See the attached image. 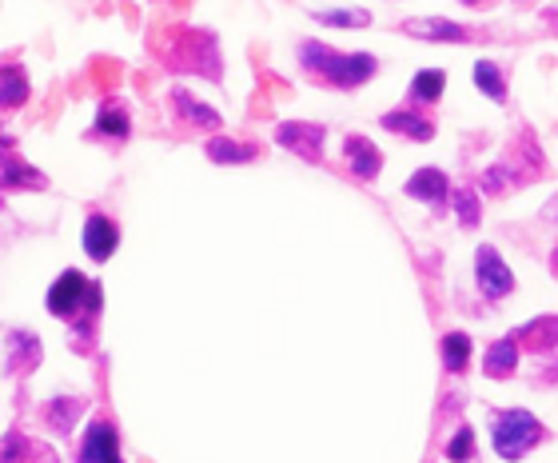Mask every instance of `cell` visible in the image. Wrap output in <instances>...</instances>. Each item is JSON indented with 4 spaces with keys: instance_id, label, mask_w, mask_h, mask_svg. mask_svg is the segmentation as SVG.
Wrapping results in <instances>:
<instances>
[{
    "instance_id": "6da1fadb",
    "label": "cell",
    "mask_w": 558,
    "mask_h": 463,
    "mask_svg": "<svg viewBox=\"0 0 558 463\" xmlns=\"http://www.w3.org/2000/svg\"><path fill=\"white\" fill-rule=\"evenodd\" d=\"M48 312L52 316H60V320H68L72 324V332H76V340L84 344L92 332H96V316H100V304H104V296H100V284H92L84 272H76V268H64L56 280H52V288H48Z\"/></svg>"
},
{
    "instance_id": "7a4b0ae2",
    "label": "cell",
    "mask_w": 558,
    "mask_h": 463,
    "mask_svg": "<svg viewBox=\"0 0 558 463\" xmlns=\"http://www.w3.org/2000/svg\"><path fill=\"white\" fill-rule=\"evenodd\" d=\"M299 64L303 72L327 80L331 88H359L363 80L375 76V56L367 52H335L319 40H303L299 44Z\"/></svg>"
},
{
    "instance_id": "3957f363",
    "label": "cell",
    "mask_w": 558,
    "mask_h": 463,
    "mask_svg": "<svg viewBox=\"0 0 558 463\" xmlns=\"http://www.w3.org/2000/svg\"><path fill=\"white\" fill-rule=\"evenodd\" d=\"M543 424L531 412H503L495 420V452L503 460H523L539 440H543Z\"/></svg>"
},
{
    "instance_id": "277c9868",
    "label": "cell",
    "mask_w": 558,
    "mask_h": 463,
    "mask_svg": "<svg viewBox=\"0 0 558 463\" xmlns=\"http://www.w3.org/2000/svg\"><path fill=\"white\" fill-rule=\"evenodd\" d=\"M168 60H172V68H192V72H204L212 80L220 76V48H216L212 32H180Z\"/></svg>"
},
{
    "instance_id": "5b68a950",
    "label": "cell",
    "mask_w": 558,
    "mask_h": 463,
    "mask_svg": "<svg viewBox=\"0 0 558 463\" xmlns=\"http://www.w3.org/2000/svg\"><path fill=\"white\" fill-rule=\"evenodd\" d=\"M475 276H479L483 296H491V300H503V296H511V288H515V276H511V268L503 264V256H499L495 248H479Z\"/></svg>"
},
{
    "instance_id": "8992f818",
    "label": "cell",
    "mask_w": 558,
    "mask_h": 463,
    "mask_svg": "<svg viewBox=\"0 0 558 463\" xmlns=\"http://www.w3.org/2000/svg\"><path fill=\"white\" fill-rule=\"evenodd\" d=\"M4 348H8V356H4V364H0V372L12 380V376H24V372H32L36 364H40V340L32 336V332H8L4 336Z\"/></svg>"
},
{
    "instance_id": "52a82bcc",
    "label": "cell",
    "mask_w": 558,
    "mask_h": 463,
    "mask_svg": "<svg viewBox=\"0 0 558 463\" xmlns=\"http://www.w3.org/2000/svg\"><path fill=\"white\" fill-rule=\"evenodd\" d=\"M120 460V436L108 420H96L88 424L84 432V444H80V463H112Z\"/></svg>"
},
{
    "instance_id": "ba28073f",
    "label": "cell",
    "mask_w": 558,
    "mask_h": 463,
    "mask_svg": "<svg viewBox=\"0 0 558 463\" xmlns=\"http://www.w3.org/2000/svg\"><path fill=\"white\" fill-rule=\"evenodd\" d=\"M323 128L319 124H279L276 140L287 148V152H295V156H303V160H319L323 156Z\"/></svg>"
},
{
    "instance_id": "9c48e42d",
    "label": "cell",
    "mask_w": 558,
    "mask_h": 463,
    "mask_svg": "<svg viewBox=\"0 0 558 463\" xmlns=\"http://www.w3.org/2000/svg\"><path fill=\"white\" fill-rule=\"evenodd\" d=\"M116 244H120V228H116L108 216H88V220H84V252H88L96 264H104V260L116 252Z\"/></svg>"
},
{
    "instance_id": "30bf717a",
    "label": "cell",
    "mask_w": 558,
    "mask_h": 463,
    "mask_svg": "<svg viewBox=\"0 0 558 463\" xmlns=\"http://www.w3.org/2000/svg\"><path fill=\"white\" fill-rule=\"evenodd\" d=\"M343 156H347V168L355 176H363V180H375L379 168H383V156H379V148L367 136H347L343 140Z\"/></svg>"
},
{
    "instance_id": "8fae6325",
    "label": "cell",
    "mask_w": 558,
    "mask_h": 463,
    "mask_svg": "<svg viewBox=\"0 0 558 463\" xmlns=\"http://www.w3.org/2000/svg\"><path fill=\"white\" fill-rule=\"evenodd\" d=\"M403 32L407 36H419V40H447V44H467L471 40V28L463 24H451V20H403Z\"/></svg>"
},
{
    "instance_id": "7c38bea8",
    "label": "cell",
    "mask_w": 558,
    "mask_h": 463,
    "mask_svg": "<svg viewBox=\"0 0 558 463\" xmlns=\"http://www.w3.org/2000/svg\"><path fill=\"white\" fill-rule=\"evenodd\" d=\"M515 344H523L527 352H551L558 344V316H539L535 324L515 332Z\"/></svg>"
},
{
    "instance_id": "4fadbf2b",
    "label": "cell",
    "mask_w": 558,
    "mask_h": 463,
    "mask_svg": "<svg viewBox=\"0 0 558 463\" xmlns=\"http://www.w3.org/2000/svg\"><path fill=\"white\" fill-rule=\"evenodd\" d=\"M447 192H451V184H447V176H443L439 168H419V172L407 180V196L427 200V204H443Z\"/></svg>"
},
{
    "instance_id": "5bb4252c",
    "label": "cell",
    "mask_w": 558,
    "mask_h": 463,
    "mask_svg": "<svg viewBox=\"0 0 558 463\" xmlns=\"http://www.w3.org/2000/svg\"><path fill=\"white\" fill-rule=\"evenodd\" d=\"M172 104H176L180 120H188L192 128H220V112H216V108H208V104H200L192 92L176 88V92H172Z\"/></svg>"
},
{
    "instance_id": "9a60e30c",
    "label": "cell",
    "mask_w": 558,
    "mask_h": 463,
    "mask_svg": "<svg viewBox=\"0 0 558 463\" xmlns=\"http://www.w3.org/2000/svg\"><path fill=\"white\" fill-rule=\"evenodd\" d=\"M84 412V400L80 396H56L52 404H48V428L52 432H60V436H68L72 428H76V416Z\"/></svg>"
},
{
    "instance_id": "2e32d148",
    "label": "cell",
    "mask_w": 558,
    "mask_h": 463,
    "mask_svg": "<svg viewBox=\"0 0 558 463\" xmlns=\"http://www.w3.org/2000/svg\"><path fill=\"white\" fill-rule=\"evenodd\" d=\"M208 156H212L216 164H248V160L260 156V148H256V144H236V140H228V136H216V140H208Z\"/></svg>"
},
{
    "instance_id": "e0dca14e",
    "label": "cell",
    "mask_w": 558,
    "mask_h": 463,
    "mask_svg": "<svg viewBox=\"0 0 558 463\" xmlns=\"http://www.w3.org/2000/svg\"><path fill=\"white\" fill-rule=\"evenodd\" d=\"M383 128H391L399 136H411V140H431L435 136V128L423 116H415V112H387L383 116Z\"/></svg>"
},
{
    "instance_id": "ac0fdd59",
    "label": "cell",
    "mask_w": 558,
    "mask_h": 463,
    "mask_svg": "<svg viewBox=\"0 0 558 463\" xmlns=\"http://www.w3.org/2000/svg\"><path fill=\"white\" fill-rule=\"evenodd\" d=\"M515 364H519V348H515V336L511 340H499L491 352H487V376H495V380H503V376H511L515 372Z\"/></svg>"
},
{
    "instance_id": "d6986e66",
    "label": "cell",
    "mask_w": 558,
    "mask_h": 463,
    "mask_svg": "<svg viewBox=\"0 0 558 463\" xmlns=\"http://www.w3.org/2000/svg\"><path fill=\"white\" fill-rule=\"evenodd\" d=\"M24 100H28V80H24V72H20L16 64L0 68V108H16V104H24Z\"/></svg>"
},
{
    "instance_id": "ffe728a7",
    "label": "cell",
    "mask_w": 558,
    "mask_h": 463,
    "mask_svg": "<svg viewBox=\"0 0 558 463\" xmlns=\"http://www.w3.org/2000/svg\"><path fill=\"white\" fill-rule=\"evenodd\" d=\"M443 88H447V76H443L439 68L419 72V76L411 80V100H415V104H435V100L443 96Z\"/></svg>"
},
{
    "instance_id": "44dd1931",
    "label": "cell",
    "mask_w": 558,
    "mask_h": 463,
    "mask_svg": "<svg viewBox=\"0 0 558 463\" xmlns=\"http://www.w3.org/2000/svg\"><path fill=\"white\" fill-rule=\"evenodd\" d=\"M315 20L331 24V28H367L371 12L367 8H327V12H315Z\"/></svg>"
},
{
    "instance_id": "7402d4cb",
    "label": "cell",
    "mask_w": 558,
    "mask_h": 463,
    "mask_svg": "<svg viewBox=\"0 0 558 463\" xmlns=\"http://www.w3.org/2000/svg\"><path fill=\"white\" fill-rule=\"evenodd\" d=\"M467 360H471V336L467 332H451L443 340V364H447V372H463Z\"/></svg>"
},
{
    "instance_id": "603a6c76",
    "label": "cell",
    "mask_w": 558,
    "mask_h": 463,
    "mask_svg": "<svg viewBox=\"0 0 558 463\" xmlns=\"http://www.w3.org/2000/svg\"><path fill=\"white\" fill-rule=\"evenodd\" d=\"M475 84L491 96V100H507V84H503V72H499V64H491V60H479L475 64Z\"/></svg>"
},
{
    "instance_id": "cb8c5ba5",
    "label": "cell",
    "mask_w": 558,
    "mask_h": 463,
    "mask_svg": "<svg viewBox=\"0 0 558 463\" xmlns=\"http://www.w3.org/2000/svg\"><path fill=\"white\" fill-rule=\"evenodd\" d=\"M40 452V444H32L28 436H20V432H8L4 440H0V463H24L32 460Z\"/></svg>"
},
{
    "instance_id": "d4e9b609",
    "label": "cell",
    "mask_w": 558,
    "mask_h": 463,
    "mask_svg": "<svg viewBox=\"0 0 558 463\" xmlns=\"http://www.w3.org/2000/svg\"><path fill=\"white\" fill-rule=\"evenodd\" d=\"M128 112H120V108H104L100 116H96V132L100 136H112V140H124L128 136Z\"/></svg>"
},
{
    "instance_id": "484cf974",
    "label": "cell",
    "mask_w": 558,
    "mask_h": 463,
    "mask_svg": "<svg viewBox=\"0 0 558 463\" xmlns=\"http://www.w3.org/2000/svg\"><path fill=\"white\" fill-rule=\"evenodd\" d=\"M455 216L463 228H479V196L471 188H459L455 192Z\"/></svg>"
},
{
    "instance_id": "4316f807",
    "label": "cell",
    "mask_w": 558,
    "mask_h": 463,
    "mask_svg": "<svg viewBox=\"0 0 558 463\" xmlns=\"http://www.w3.org/2000/svg\"><path fill=\"white\" fill-rule=\"evenodd\" d=\"M471 456H475V432H471V428H459V432L451 436V444H447V460L467 463Z\"/></svg>"
},
{
    "instance_id": "83f0119b",
    "label": "cell",
    "mask_w": 558,
    "mask_h": 463,
    "mask_svg": "<svg viewBox=\"0 0 558 463\" xmlns=\"http://www.w3.org/2000/svg\"><path fill=\"white\" fill-rule=\"evenodd\" d=\"M0 148H12V136L4 132V124H0Z\"/></svg>"
},
{
    "instance_id": "f1b7e54d",
    "label": "cell",
    "mask_w": 558,
    "mask_h": 463,
    "mask_svg": "<svg viewBox=\"0 0 558 463\" xmlns=\"http://www.w3.org/2000/svg\"><path fill=\"white\" fill-rule=\"evenodd\" d=\"M463 4H471V8H479V4H487V0H463Z\"/></svg>"
},
{
    "instance_id": "f546056e",
    "label": "cell",
    "mask_w": 558,
    "mask_h": 463,
    "mask_svg": "<svg viewBox=\"0 0 558 463\" xmlns=\"http://www.w3.org/2000/svg\"><path fill=\"white\" fill-rule=\"evenodd\" d=\"M555 272H558V252H555Z\"/></svg>"
},
{
    "instance_id": "4dcf8cb0",
    "label": "cell",
    "mask_w": 558,
    "mask_h": 463,
    "mask_svg": "<svg viewBox=\"0 0 558 463\" xmlns=\"http://www.w3.org/2000/svg\"><path fill=\"white\" fill-rule=\"evenodd\" d=\"M112 463H120V460H112Z\"/></svg>"
}]
</instances>
